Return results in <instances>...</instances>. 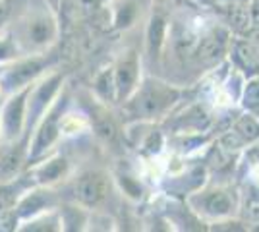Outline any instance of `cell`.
Masks as SVG:
<instances>
[{
  "label": "cell",
  "instance_id": "1",
  "mask_svg": "<svg viewBox=\"0 0 259 232\" xmlns=\"http://www.w3.org/2000/svg\"><path fill=\"white\" fill-rule=\"evenodd\" d=\"M27 97H29V89L25 87L20 93H16L4 107L2 111V122H0V135L4 140H16L23 128V120H25V105H27Z\"/></svg>",
  "mask_w": 259,
  "mask_h": 232
},
{
  "label": "cell",
  "instance_id": "2",
  "mask_svg": "<svg viewBox=\"0 0 259 232\" xmlns=\"http://www.w3.org/2000/svg\"><path fill=\"white\" fill-rule=\"evenodd\" d=\"M45 62L43 60H25V62H20L14 68H10L4 77H2V85L4 89H20L25 87L31 77H35L41 70H43Z\"/></svg>",
  "mask_w": 259,
  "mask_h": 232
},
{
  "label": "cell",
  "instance_id": "3",
  "mask_svg": "<svg viewBox=\"0 0 259 232\" xmlns=\"http://www.w3.org/2000/svg\"><path fill=\"white\" fill-rule=\"evenodd\" d=\"M108 192V182L107 178L99 172H89L79 178V184H77V194L79 199L87 203V205H93L99 203L101 199L107 196Z\"/></svg>",
  "mask_w": 259,
  "mask_h": 232
},
{
  "label": "cell",
  "instance_id": "4",
  "mask_svg": "<svg viewBox=\"0 0 259 232\" xmlns=\"http://www.w3.org/2000/svg\"><path fill=\"white\" fill-rule=\"evenodd\" d=\"M168 103V95L162 93L159 87H147L140 97H138V103H136V109L141 116H153L161 111L162 107Z\"/></svg>",
  "mask_w": 259,
  "mask_h": 232
},
{
  "label": "cell",
  "instance_id": "5",
  "mask_svg": "<svg viewBox=\"0 0 259 232\" xmlns=\"http://www.w3.org/2000/svg\"><path fill=\"white\" fill-rule=\"evenodd\" d=\"M56 122H58V114H56V112H53V114L45 120V124L41 126L39 133H37V137H35V142H33L31 157H39V155L43 153L45 149L56 140V135H58V124H56Z\"/></svg>",
  "mask_w": 259,
  "mask_h": 232
},
{
  "label": "cell",
  "instance_id": "6",
  "mask_svg": "<svg viewBox=\"0 0 259 232\" xmlns=\"http://www.w3.org/2000/svg\"><path fill=\"white\" fill-rule=\"evenodd\" d=\"M58 83H60V76L53 77V79H49L47 83H43L41 87L37 89L35 93H33L31 97V105H29V118H31V122L43 112L45 105L49 103V99L53 97V93L56 91V87H58Z\"/></svg>",
  "mask_w": 259,
  "mask_h": 232
},
{
  "label": "cell",
  "instance_id": "7",
  "mask_svg": "<svg viewBox=\"0 0 259 232\" xmlns=\"http://www.w3.org/2000/svg\"><path fill=\"white\" fill-rule=\"evenodd\" d=\"M25 33H27V39H29L33 44H43L51 39V35H53V25H51L49 20H45V18H37V20L29 22Z\"/></svg>",
  "mask_w": 259,
  "mask_h": 232
},
{
  "label": "cell",
  "instance_id": "8",
  "mask_svg": "<svg viewBox=\"0 0 259 232\" xmlns=\"http://www.w3.org/2000/svg\"><path fill=\"white\" fill-rule=\"evenodd\" d=\"M223 55V39H217V37H207L201 41L199 49H197V56L201 62L205 64H213L217 62Z\"/></svg>",
  "mask_w": 259,
  "mask_h": 232
},
{
  "label": "cell",
  "instance_id": "9",
  "mask_svg": "<svg viewBox=\"0 0 259 232\" xmlns=\"http://www.w3.org/2000/svg\"><path fill=\"white\" fill-rule=\"evenodd\" d=\"M136 81V62L134 60H126L122 62L116 70V89H118V95H126L132 85Z\"/></svg>",
  "mask_w": 259,
  "mask_h": 232
},
{
  "label": "cell",
  "instance_id": "10",
  "mask_svg": "<svg viewBox=\"0 0 259 232\" xmlns=\"http://www.w3.org/2000/svg\"><path fill=\"white\" fill-rule=\"evenodd\" d=\"M22 147H12L8 151L0 155V174L2 176H12L18 172V168L22 165Z\"/></svg>",
  "mask_w": 259,
  "mask_h": 232
},
{
  "label": "cell",
  "instance_id": "11",
  "mask_svg": "<svg viewBox=\"0 0 259 232\" xmlns=\"http://www.w3.org/2000/svg\"><path fill=\"white\" fill-rule=\"evenodd\" d=\"M236 56H238V62L246 68V70H249V72H255L259 68V53L253 44L240 43L236 47Z\"/></svg>",
  "mask_w": 259,
  "mask_h": 232
},
{
  "label": "cell",
  "instance_id": "12",
  "mask_svg": "<svg viewBox=\"0 0 259 232\" xmlns=\"http://www.w3.org/2000/svg\"><path fill=\"white\" fill-rule=\"evenodd\" d=\"M205 211L211 215H227L230 211V198L223 192H213L211 196H207L205 201Z\"/></svg>",
  "mask_w": 259,
  "mask_h": 232
},
{
  "label": "cell",
  "instance_id": "13",
  "mask_svg": "<svg viewBox=\"0 0 259 232\" xmlns=\"http://www.w3.org/2000/svg\"><path fill=\"white\" fill-rule=\"evenodd\" d=\"M45 203H47V199H45L41 194H31V196H27V198L18 205L16 213H18L20 219H25V217H29V215H35L39 209H43Z\"/></svg>",
  "mask_w": 259,
  "mask_h": 232
},
{
  "label": "cell",
  "instance_id": "14",
  "mask_svg": "<svg viewBox=\"0 0 259 232\" xmlns=\"http://www.w3.org/2000/svg\"><path fill=\"white\" fill-rule=\"evenodd\" d=\"M149 51H151V55L155 56L159 53V49H161L162 44V37H164V20L162 18H153L151 20V25H149Z\"/></svg>",
  "mask_w": 259,
  "mask_h": 232
},
{
  "label": "cell",
  "instance_id": "15",
  "mask_svg": "<svg viewBox=\"0 0 259 232\" xmlns=\"http://www.w3.org/2000/svg\"><path fill=\"white\" fill-rule=\"evenodd\" d=\"M236 133L244 142H253L259 137V124L249 116L240 118L236 124Z\"/></svg>",
  "mask_w": 259,
  "mask_h": 232
},
{
  "label": "cell",
  "instance_id": "16",
  "mask_svg": "<svg viewBox=\"0 0 259 232\" xmlns=\"http://www.w3.org/2000/svg\"><path fill=\"white\" fill-rule=\"evenodd\" d=\"M64 170H66V161H62V159L51 161V163H47V166L41 168L39 180H41V182H53L56 178H60V174H62Z\"/></svg>",
  "mask_w": 259,
  "mask_h": 232
},
{
  "label": "cell",
  "instance_id": "17",
  "mask_svg": "<svg viewBox=\"0 0 259 232\" xmlns=\"http://www.w3.org/2000/svg\"><path fill=\"white\" fill-rule=\"evenodd\" d=\"M244 105L251 109V111H257L259 109V81H251L246 87L244 93Z\"/></svg>",
  "mask_w": 259,
  "mask_h": 232
},
{
  "label": "cell",
  "instance_id": "18",
  "mask_svg": "<svg viewBox=\"0 0 259 232\" xmlns=\"http://www.w3.org/2000/svg\"><path fill=\"white\" fill-rule=\"evenodd\" d=\"M16 55V44L10 37H0V62L8 60Z\"/></svg>",
  "mask_w": 259,
  "mask_h": 232
},
{
  "label": "cell",
  "instance_id": "19",
  "mask_svg": "<svg viewBox=\"0 0 259 232\" xmlns=\"http://www.w3.org/2000/svg\"><path fill=\"white\" fill-rule=\"evenodd\" d=\"M16 4H18V0H0V29H2L4 23L8 22Z\"/></svg>",
  "mask_w": 259,
  "mask_h": 232
},
{
  "label": "cell",
  "instance_id": "20",
  "mask_svg": "<svg viewBox=\"0 0 259 232\" xmlns=\"http://www.w3.org/2000/svg\"><path fill=\"white\" fill-rule=\"evenodd\" d=\"M116 87V85H112V77L110 74H103L101 79L97 81V89L105 95V97H112V89Z\"/></svg>",
  "mask_w": 259,
  "mask_h": 232
},
{
  "label": "cell",
  "instance_id": "21",
  "mask_svg": "<svg viewBox=\"0 0 259 232\" xmlns=\"http://www.w3.org/2000/svg\"><path fill=\"white\" fill-rule=\"evenodd\" d=\"M97 130L105 140H110V142H112L114 135H116V128H114V124L110 120H101L97 124Z\"/></svg>",
  "mask_w": 259,
  "mask_h": 232
},
{
  "label": "cell",
  "instance_id": "22",
  "mask_svg": "<svg viewBox=\"0 0 259 232\" xmlns=\"http://www.w3.org/2000/svg\"><path fill=\"white\" fill-rule=\"evenodd\" d=\"M77 8H79L81 14L89 16V14H93L97 10V0H77Z\"/></svg>",
  "mask_w": 259,
  "mask_h": 232
},
{
  "label": "cell",
  "instance_id": "23",
  "mask_svg": "<svg viewBox=\"0 0 259 232\" xmlns=\"http://www.w3.org/2000/svg\"><path fill=\"white\" fill-rule=\"evenodd\" d=\"M232 22H234V25L236 27H246V23H249V16L246 14V12H242V10H238L234 16H232Z\"/></svg>",
  "mask_w": 259,
  "mask_h": 232
},
{
  "label": "cell",
  "instance_id": "24",
  "mask_svg": "<svg viewBox=\"0 0 259 232\" xmlns=\"http://www.w3.org/2000/svg\"><path fill=\"white\" fill-rule=\"evenodd\" d=\"M132 16H134V10H132V6H126L124 10H120L118 14V25H128L132 22Z\"/></svg>",
  "mask_w": 259,
  "mask_h": 232
},
{
  "label": "cell",
  "instance_id": "25",
  "mask_svg": "<svg viewBox=\"0 0 259 232\" xmlns=\"http://www.w3.org/2000/svg\"><path fill=\"white\" fill-rule=\"evenodd\" d=\"M253 44H255V49H257V53H259V33L253 35Z\"/></svg>",
  "mask_w": 259,
  "mask_h": 232
}]
</instances>
